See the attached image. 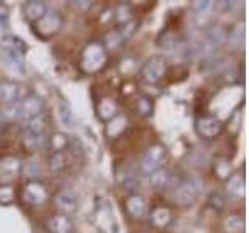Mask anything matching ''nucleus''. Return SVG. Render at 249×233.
Returning a JSON list of instances; mask_svg holds the SVG:
<instances>
[{"label": "nucleus", "instance_id": "nucleus-1", "mask_svg": "<svg viewBox=\"0 0 249 233\" xmlns=\"http://www.w3.org/2000/svg\"><path fill=\"white\" fill-rule=\"evenodd\" d=\"M107 61V53L106 49L98 42H92L84 49L81 54V67L86 72H97L105 67Z\"/></svg>", "mask_w": 249, "mask_h": 233}, {"label": "nucleus", "instance_id": "nucleus-2", "mask_svg": "<svg viewBox=\"0 0 249 233\" xmlns=\"http://www.w3.org/2000/svg\"><path fill=\"white\" fill-rule=\"evenodd\" d=\"M168 159V152L165 150V146L162 145H153L143 155L142 160V169L145 174H153L156 171L162 169V166L165 165V162Z\"/></svg>", "mask_w": 249, "mask_h": 233}, {"label": "nucleus", "instance_id": "nucleus-3", "mask_svg": "<svg viewBox=\"0 0 249 233\" xmlns=\"http://www.w3.org/2000/svg\"><path fill=\"white\" fill-rule=\"evenodd\" d=\"M201 188H202V185L198 179H190V181L182 182L175 191L176 204L181 207H190L193 202L196 200Z\"/></svg>", "mask_w": 249, "mask_h": 233}, {"label": "nucleus", "instance_id": "nucleus-4", "mask_svg": "<svg viewBox=\"0 0 249 233\" xmlns=\"http://www.w3.org/2000/svg\"><path fill=\"white\" fill-rule=\"evenodd\" d=\"M167 72V61L165 58L162 56H153L150 58L145 66L142 67V78L146 81V83H158L159 80H162L163 75Z\"/></svg>", "mask_w": 249, "mask_h": 233}, {"label": "nucleus", "instance_id": "nucleus-5", "mask_svg": "<svg viewBox=\"0 0 249 233\" xmlns=\"http://www.w3.org/2000/svg\"><path fill=\"white\" fill-rule=\"evenodd\" d=\"M23 199L31 205H42L49 200V191L41 181H28L23 186Z\"/></svg>", "mask_w": 249, "mask_h": 233}, {"label": "nucleus", "instance_id": "nucleus-6", "mask_svg": "<svg viewBox=\"0 0 249 233\" xmlns=\"http://www.w3.org/2000/svg\"><path fill=\"white\" fill-rule=\"evenodd\" d=\"M62 25V19L56 11H47L44 17L36 22V33L41 37H50L53 34H56L59 28Z\"/></svg>", "mask_w": 249, "mask_h": 233}, {"label": "nucleus", "instance_id": "nucleus-7", "mask_svg": "<svg viewBox=\"0 0 249 233\" xmlns=\"http://www.w3.org/2000/svg\"><path fill=\"white\" fill-rule=\"evenodd\" d=\"M42 112H44V101L36 95H30L28 98L22 101L20 106H18V109H16V115L23 121L33 118V116Z\"/></svg>", "mask_w": 249, "mask_h": 233}, {"label": "nucleus", "instance_id": "nucleus-8", "mask_svg": "<svg viewBox=\"0 0 249 233\" xmlns=\"http://www.w3.org/2000/svg\"><path fill=\"white\" fill-rule=\"evenodd\" d=\"M47 128H49V120H47V115L44 112L23 121V132H25L27 140L47 135Z\"/></svg>", "mask_w": 249, "mask_h": 233}, {"label": "nucleus", "instance_id": "nucleus-9", "mask_svg": "<svg viewBox=\"0 0 249 233\" xmlns=\"http://www.w3.org/2000/svg\"><path fill=\"white\" fill-rule=\"evenodd\" d=\"M223 129V123L215 118V116H199L198 121H196V131L201 137L204 138H213L221 132Z\"/></svg>", "mask_w": 249, "mask_h": 233}, {"label": "nucleus", "instance_id": "nucleus-10", "mask_svg": "<svg viewBox=\"0 0 249 233\" xmlns=\"http://www.w3.org/2000/svg\"><path fill=\"white\" fill-rule=\"evenodd\" d=\"M226 37H228V34H226V30L223 27H220V25L212 27L207 31L204 41L201 42V51L202 53L213 51L215 49H218V47L224 44Z\"/></svg>", "mask_w": 249, "mask_h": 233}, {"label": "nucleus", "instance_id": "nucleus-11", "mask_svg": "<svg viewBox=\"0 0 249 233\" xmlns=\"http://www.w3.org/2000/svg\"><path fill=\"white\" fill-rule=\"evenodd\" d=\"M49 11V8L41 0H30V2L23 3V16L31 23H36L41 20Z\"/></svg>", "mask_w": 249, "mask_h": 233}, {"label": "nucleus", "instance_id": "nucleus-12", "mask_svg": "<svg viewBox=\"0 0 249 233\" xmlns=\"http://www.w3.org/2000/svg\"><path fill=\"white\" fill-rule=\"evenodd\" d=\"M47 229L50 233H72L73 222L67 215H56L47 222Z\"/></svg>", "mask_w": 249, "mask_h": 233}, {"label": "nucleus", "instance_id": "nucleus-13", "mask_svg": "<svg viewBox=\"0 0 249 233\" xmlns=\"http://www.w3.org/2000/svg\"><path fill=\"white\" fill-rule=\"evenodd\" d=\"M2 58H3V62L6 64V67L14 70L16 73L23 75L27 72L25 61H23V54L11 51V50H3V56Z\"/></svg>", "mask_w": 249, "mask_h": 233}, {"label": "nucleus", "instance_id": "nucleus-14", "mask_svg": "<svg viewBox=\"0 0 249 233\" xmlns=\"http://www.w3.org/2000/svg\"><path fill=\"white\" fill-rule=\"evenodd\" d=\"M171 212L167 207H154L150 212V221L154 227L158 229H163L171 222Z\"/></svg>", "mask_w": 249, "mask_h": 233}, {"label": "nucleus", "instance_id": "nucleus-15", "mask_svg": "<svg viewBox=\"0 0 249 233\" xmlns=\"http://www.w3.org/2000/svg\"><path fill=\"white\" fill-rule=\"evenodd\" d=\"M58 208L62 212V215H70L76 210V198L73 193L70 191H62L54 198Z\"/></svg>", "mask_w": 249, "mask_h": 233}, {"label": "nucleus", "instance_id": "nucleus-16", "mask_svg": "<svg viewBox=\"0 0 249 233\" xmlns=\"http://www.w3.org/2000/svg\"><path fill=\"white\" fill-rule=\"evenodd\" d=\"M126 210L128 213L131 215V217L134 219H142L146 213V205L145 200L139 196V194H134V196H129L126 199Z\"/></svg>", "mask_w": 249, "mask_h": 233}, {"label": "nucleus", "instance_id": "nucleus-17", "mask_svg": "<svg viewBox=\"0 0 249 233\" xmlns=\"http://www.w3.org/2000/svg\"><path fill=\"white\" fill-rule=\"evenodd\" d=\"M226 193L232 199H240L245 196V179L243 176H232L226 182Z\"/></svg>", "mask_w": 249, "mask_h": 233}, {"label": "nucleus", "instance_id": "nucleus-18", "mask_svg": "<svg viewBox=\"0 0 249 233\" xmlns=\"http://www.w3.org/2000/svg\"><path fill=\"white\" fill-rule=\"evenodd\" d=\"M19 98V85L13 81L0 83V101L3 103H16Z\"/></svg>", "mask_w": 249, "mask_h": 233}, {"label": "nucleus", "instance_id": "nucleus-19", "mask_svg": "<svg viewBox=\"0 0 249 233\" xmlns=\"http://www.w3.org/2000/svg\"><path fill=\"white\" fill-rule=\"evenodd\" d=\"M117 111H119V106H117V101L112 98H103L98 104V115L103 118L105 121H111L114 116H117Z\"/></svg>", "mask_w": 249, "mask_h": 233}, {"label": "nucleus", "instance_id": "nucleus-20", "mask_svg": "<svg viewBox=\"0 0 249 233\" xmlns=\"http://www.w3.org/2000/svg\"><path fill=\"white\" fill-rule=\"evenodd\" d=\"M2 49L3 50H11V51H16V53H20V54H25L27 44H25V41H22V39L18 37V36L6 34L2 39Z\"/></svg>", "mask_w": 249, "mask_h": 233}, {"label": "nucleus", "instance_id": "nucleus-21", "mask_svg": "<svg viewBox=\"0 0 249 233\" xmlns=\"http://www.w3.org/2000/svg\"><path fill=\"white\" fill-rule=\"evenodd\" d=\"M128 126V121H126V116H122V115H117L111 120L107 126V135H112V137H117L123 134V131L126 129Z\"/></svg>", "mask_w": 249, "mask_h": 233}, {"label": "nucleus", "instance_id": "nucleus-22", "mask_svg": "<svg viewBox=\"0 0 249 233\" xmlns=\"http://www.w3.org/2000/svg\"><path fill=\"white\" fill-rule=\"evenodd\" d=\"M59 120L66 128L75 126V115H73L72 109H70V106L67 103H62L59 106Z\"/></svg>", "mask_w": 249, "mask_h": 233}, {"label": "nucleus", "instance_id": "nucleus-23", "mask_svg": "<svg viewBox=\"0 0 249 233\" xmlns=\"http://www.w3.org/2000/svg\"><path fill=\"white\" fill-rule=\"evenodd\" d=\"M226 229L229 233H245V219L243 216H231L226 221Z\"/></svg>", "mask_w": 249, "mask_h": 233}, {"label": "nucleus", "instance_id": "nucleus-24", "mask_svg": "<svg viewBox=\"0 0 249 233\" xmlns=\"http://www.w3.org/2000/svg\"><path fill=\"white\" fill-rule=\"evenodd\" d=\"M151 183L154 186H165V185H170L171 183V176L167 169H159L156 171V173L151 174Z\"/></svg>", "mask_w": 249, "mask_h": 233}, {"label": "nucleus", "instance_id": "nucleus-25", "mask_svg": "<svg viewBox=\"0 0 249 233\" xmlns=\"http://www.w3.org/2000/svg\"><path fill=\"white\" fill-rule=\"evenodd\" d=\"M193 10H195V14H196V17H207V16L215 10V2H195L193 3Z\"/></svg>", "mask_w": 249, "mask_h": 233}, {"label": "nucleus", "instance_id": "nucleus-26", "mask_svg": "<svg viewBox=\"0 0 249 233\" xmlns=\"http://www.w3.org/2000/svg\"><path fill=\"white\" fill-rule=\"evenodd\" d=\"M123 188L129 193V196H134L139 193V179L134 174H126L123 177Z\"/></svg>", "mask_w": 249, "mask_h": 233}, {"label": "nucleus", "instance_id": "nucleus-27", "mask_svg": "<svg viewBox=\"0 0 249 233\" xmlns=\"http://www.w3.org/2000/svg\"><path fill=\"white\" fill-rule=\"evenodd\" d=\"M69 145V140L64 134H53L49 137V146L53 148L56 152H61L62 148H66Z\"/></svg>", "mask_w": 249, "mask_h": 233}, {"label": "nucleus", "instance_id": "nucleus-28", "mask_svg": "<svg viewBox=\"0 0 249 233\" xmlns=\"http://www.w3.org/2000/svg\"><path fill=\"white\" fill-rule=\"evenodd\" d=\"M66 168V157L62 152H54L50 157V169L54 173H59Z\"/></svg>", "mask_w": 249, "mask_h": 233}, {"label": "nucleus", "instance_id": "nucleus-29", "mask_svg": "<svg viewBox=\"0 0 249 233\" xmlns=\"http://www.w3.org/2000/svg\"><path fill=\"white\" fill-rule=\"evenodd\" d=\"M136 109H137V112L140 115H143V116L150 115L151 114V109H153V101L148 98V97H140L139 101H137Z\"/></svg>", "mask_w": 249, "mask_h": 233}, {"label": "nucleus", "instance_id": "nucleus-30", "mask_svg": "<svg viewBox=\"0 0 249 233\" xmlns=\"http://www.w3.org/2000/svg\"><path fill=\"white\" fill-rule=\"evenodd\" d=\"M14 200V188L10 185H2L0 186V204L8 205Z\"/></svg>", "mask_w": 249, "mask_h": 233}, {"label": "nucleus", "instance_id": "nucleus-31", "mask_svg": "<svg viewBox=\"0 0 249 233\" xmlns=\"http://www.w3.org/2000/svg\"><path fill=\"white\" fill-rule=\"evenodd\" d=\"M70 5L76 6L78 10H83V11H86V10H89V8L93 5V2H80V0H75V2H70Z\"/></svg>", "mask_w": 249, "mask_h": 233}]
</instances>
